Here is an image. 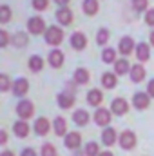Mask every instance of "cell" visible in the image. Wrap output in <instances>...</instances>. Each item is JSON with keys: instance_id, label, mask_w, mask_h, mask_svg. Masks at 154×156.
<instances>
[{"instance_id": "cell-1", "label": "cell", "mask_w": 154, "mask_h": 156, "mask_svg": "<svg viewBox=\"0 0 154 156\" xmlns=\"http://www.w3.org/2000/svg\"><path fill=\"white\" fill-rule=\"evenodd\" d=\"M64 40V31L62 27H56V26H51L45 29V42L49 45H60Z\"/></svg>"}, {"instance_id": "cell-2", "label": "cell", "mask_w": 154, "mask_h": 156, "mask_svg": "<svg viewBox=\"0 0 154 156\" xmlns=\"http://www.w3.org/2000/svg\"><path fill=\"white\" fill-rule=\"evenodd\" d=\"M33 113H35V105H33L29 100H20V102H18V105H16V115L20 116V120L31 118Z\"/></svg>"}, {"instance_id": "cell-3", "label": "cell", "mask_w": 154, "mask_h": 156, "mask_svg": "<svg viewBox=\"0 0 154 156\" xmlns=\"http://www.w3.org/2000/svg\"><path fill=\"white\" fill-rule=\"evenodd\" d=\"M27 27H29V33L40 35V33H44V29H45V22H44V18H40V16H33V18L27 20Z\"/></svg>"}, {"instance_id": "cell-4", "label": "cell", "mask_w": 154, "mask_h": 156, "mask_svg": "<svg viewBox=\"0 0 154 156\" xmlns=\"http://www.w3.org/2000/svg\"><path fill=\"white\" fill-rule=\"evenodd\" d=\"M132 104H134V107L140 109V111L147 109L149 104H151V96H149V93H136L134 98H132Z\"/></svg>"}, {"instance_id": "cell-5", "label": "cell", "mask_w": 154, "mask_h": 156, "mask_svg": "<svg viewBox=\"0 0 154 156\" xmlns=\"http://www.w3.org/2000/svg\"><path fill=\"white\" fill-rule=\"evenodd\" d=\"M120 145L123 149H132L136 145V134L132 131H123L120 134Z\"/></svg>"}, {"instance_id": "cell-6", "label": "cell", "mask_w": 154, "mask_h": 156, "mask_svg": "<svg viewBox=\"0 0 154 156\" xmlns=\"http://www.w3.org/2000/svg\"><path fill=\"white\" fill-rule=\"evenodd\" d=\"M56 100H58V105H60L62 109H69V107H73L75 102H76V100H75V94H73V93H67V91H65V93H60Z\"/></svg>"}, {"instance_id": "cell-7", "label": "cell", "mask_w": 154, "mask_h": 156, "mask_svg": "<svg viewBox=\"0 0 154 156\" xmlns=\"http://www.w3.org/2000/svg\"><path fill=\"white\" fill-rule=\"evenodd\" d=\"M94 122L102 127H105V125H109L111 123V111H107V109H96V113H94Z\"/></svg>"}, {"instance_id": "cell-8", "label": "cell", "mask_w": 154, "mask_h": 156, "mask_svg": "<svg viewBox=\"0 0 154 156\" xmlns=\"http://www.w3.org/2000/svg\"><path fill=\"white\" fill-rule=\"evenodd\" d=\"M56 20L62 24V26H69L73 22V11L67 9V7H60L56 11Z\"/></svg>"}, {"instance_id": "cell-9", "label": "cell", "mask_w": 154, "mask_h": 156, "mask_svg": "<svg viewBox=\"0 0 154 156\" xmlns=\"http://www.w3.org/2000/svg\"><path fill=\"white\" fill-rule=\"evenodd\" d=\"M13 93H15V96H24L26 93H27V89H29V83H27V80L26 78H18V80H15L13 82Z\"/></svg>"}, {"instance_id": "cell-10", "label": "cell", "mask_w": 154, "mask_h": 156, "mask_svg": "<svg viewBox=\"0 0 154 156\" xmlns=\"http://www.w3.org/2000/svg\"><path fill=\"white\" fill-rule=\"evenodd\" d=\"M85 45H87V38H85V35L83 33H73L71 35V47L73 49H76V51H82V49H85Z\"/></svg>"}, {"instance_id": "cell-11", "label": "cell", "mask_w": 154, "mask_h": 156, "mask_svg": "<svg viewBox=\"0 0 154 156\" xmlns=\"http://www.w3.org/2000/svg\"><path fill=\"white\" fill-rule=\"evenodd\" d=\"M127 109H129V104L123 100V98H114L113 100V104H111V111L118 115V116H121V115H125L127 113Z\"/></svg>"}, {"instance_id": "cell-12", "label": "cell", "mask_w": 154, "mask_h": 156, "mask_svg": "<svg viewBox=\"0 0 154 156\" xmlns=\"http://www.w3.org/2000/svg\"><path fill=\"white\" fill-rule=\"evenodd\" d=\"M49 64H51V67H54V69L62 67V66H64V53H62L60 49H53V51L49 53Z\"/></svg>"}, {"instance_id": "cell-13", "label": "cell", "mask_w": 154, "mask_h": 156, "mask_svg": "<svg viewBox=\"0 0 154 156\" xmlns=\"http://www.w3.org/2000/svg\"><path fill=\"white\" fill-rule=\"evenodd\" d=\"M64 144H65V147H67V149H78V147H80V144H82V136H80L78 133H67V134H65Z\"/></svg>"}, {"instance_id": "cell-14", "label": "cell", "mask_w": 154, "mask_h": 156, "mask_svg": "<svg viewBox=\"0 0 154 156\" xmlns=\"http://www.w3.org/2000/svg\"><path fill=\"white\" fill-rule=\"evenodd\" d=\"M118 49H120L121 55H131V53L134 51V40L131 38V37H123V38L120 40Z\"/></svg>"}, {"instance_id": "cell-15", "label": "cell", "mask_w": 154, "mask_h": 156, "mask_svg": "<svg viewBox=\"0 0 154 156\" xmlns=\"http://www.w3.org/2000/svg\"><path fill=\"white\" fill-rule=\"evenodd\" d=\"M49 129H51V125H49V120L47 118H38L35 122V131H37L38 136H45L49 133Z\"/></svg>"}, {"instance_id": "cell-16", "label": "cell", "mask_w": 154, "mask_h": 156, "mask_svg": "<svg viewBox=\"0 0 154 156\" xmlns=\"http://www.w3.org/2000/svg\"><path fill=\"white\" fill-rule=\"evenodd\" d=\"M87 102H89L91 105L98 107V105L103 102V94H102V91H98V89H91V91L87 93Z\"/></svg>"}, {"instance_id": "cell-17", "label": "cell", "mask_w": 154, "mask_h": 156, "mask_svg": "<svg viewBox=\"0 0 154 156\" xmlns=\"http://www.w3.org/2000/svg\"><path fill=\"white\" fill-rule=\"evenodd\" d=\"M13 129H15V134H16L18 138H26V136L29 134V125H27V122H26V120L15 122Z\"/></svg>"}, {"instance_id": "cell-18", "label": "cell", "mask_w": 154, "mask_h": 156, "mask_svg": "<svg viewBox=\"0 0 154 156\" xmlns=\"http://www.w3.org/2000/svg\"><path fill=\"white\" fill-rule=\"evenodd\" d=\"M53 129H54L56 136H64V134H67V123H65V120H64L62 116H56L54 118V122H53Z\"/></svg>"}, {"instance_id": "cell-19", "label": "cell", "mask_w": 154, "mask_h": 156, "mask_svg": "<svg viewBox=\"0 0 154 156\" xmlns=\"http://www.w3.org/2000/svg\"><path fill=\"white\" fill-rule=\"evenodd\" d=\"M149 56H151V49H149V45H147L145 42H143V44H138V47H136V58H138L140 62H147Z\"/></svg>"}, {"instance_id": "cell-20", "label": "cell", "mask_w": 154, "mask_h": 156, "mask_svg": "<svg viewBox=\"0 0 154 156\" xmlns=\"http://www.w3.org/2000/svg\"><path fill=\"white\" fill-rule=\"evenodd\" d=\"M82 9H83V13L89 15V16L96 15V13H98V0H83Z\"/></svg>"}, {"instance_id": "cell-21", "label": "cell", "mask_w": 154, "mask_h": 156, "mask_svg": "<svg viewBox=\"0 0 154 156\" xmlns=\"http://www.w3.org/2000/svg\"><path fill=\"white\" fill-rule=\"evenodd\" d=\"M102 142H103L105 145H109V147L116 144V131L113 127H107V129L102 133Z\"/></svg>"}, {"instance_id": "cell-22", "label": "cell", "mask_w": 154, "mask_h": 156, "mask_svg": "<svg viewBox=\"0 0 154 156\" xmlns=\"http://www.w3.org/2000/svg\"><path fill=\"white\" fill-rule=\"evenodd\" d=\"M143 78H145V69H143L140 64H136V66L131 67V80H132V82L138 83V82H142Z\"/></svg>"}, {"instance_id": "cell-23", "label": "cell", "mask_w": 154, "mask_h": 156, "mask_svg": "<svg viewBox=\"0 0 154 156\" xmlns=\"http://www.w3.org/2000/svg\"><path fill=\"white\" fill-rule=\"evenodd\" d=\"M91 80V75H89V71L87 69H83V67H78L76 71H75V83H87Z\"/></svg>"}, {"instance_id": "cell-24", "label": "cell", "mask_w": 154, "mask_h": 156, "mask_svg": "<svg viewBox=\"0 0 154 156\" xmlns=\"http://www.w3.org/2000/svg\"><path fill=\"white\" fill-rule=\"evenodd\" d=\"M73 122H75L76 125H85V123L89 122V113L83 111V109L75 111V115H73Z\"/></svg>"}, {"instance_id": "cell-25", "label": "cell", "mask_w": 154, "mask_h": 156, "mask_svg": "<svg viewBox=\"0 0 154 156\" xmlns=\"http://www.w3.org/2000/svg\"><path fill=\"white\" fill-rule=\"evenodd\" d=\"M114 71H116V75H125V73L131 71V66H129V62H127L125 58L116 60L114 62Z\"/></svg>"}, {"instance_id": "cell-26", "label": "cell", "mask_w": 154, "mask_h": 156, "mask_svg": "<svg viewBox=\"0 0 154 156\" xmlns=\"http://www.w3.org/2000/svg\"><path fill=\"white\" fill-rule=\"evenodd\" d=\"M102 85L105 89H113L116 85V75L114 73H103L102 75Z\"/></svg>"}, {"instance_id": "cell-27", "label": "cell", "mask_w": 154, "mask_h": 156, "mask_svg": "<svg viewBox=\"0 0 154 156\" xmlns=\"http://www.w3.org/2000/svg\"><path fill=\"white\" fill-rule=\"evenodd\" d=\"M27 66H29V69L33 71V73H38V71H42V67H44V60L40 58V56H31L29 58V62H27Z\"/></svg>"}, {"instance_id": "cell-28", "label": "cell", "mask_w": 154, "mask_h": 156, "mask_svg": "<svg viewBox=\"0 0 154 156\" xmlns=\"http://www.w3.org/2000/svg\"><path fill=\"white\" fill-rule=\"evenodd\" d=\"M102 60H103L105 64H114L116 62V51L114 49H105V51L102 53Z\"/></svg>"}, {"instance_id": "cell-29", "label": "cell", "mask_w": 154, "mask_h": 156, "mask_svg": "<svg viewBox=\"0 0 154 156\" xmlns=\"http://www.w3.org/2000/svg\"><path fill=\"white\" fill-rule=\"evenodd\" d=\"M85 156H100V149L96 142H89L85 145Z\"/></svg>"}, {"instance_id": "cell-30", "label": "cell", "mask_w": 154, "mask_h": 156, "mask_svg": "<svg viewBox=\"0 0 154 156\" xmlns=\"http://www.w3.org/2000/svg\"><path fill=\"white\" fill-rule=\"evenodd\" d=\"M96 42H98L100 45H105V44L109 42V31H107L105 27H102V29L96 33Z\"/></svg>"}, {"instance_id": "cell-31", "label": "cell", "mask_w": 154, "mask_h": 156, "mask_svg": "<svg viewBox=\"0 0 154 156\" xmlns=\"http://www.w3.org/2000/svg\"><path fill=\"white\" fill-rule=\"evenodd\" d=\"M11 18V9H9V5H0V24H5L7 20Z\"/></svg>"}, {"instance_id": "cell-32", "label": "cell", "mask_w": 154, "mask_h": 156, "mask_svg": "<svg viewBox=\"0 0 154 156\" xmlns=\"http://www.w3.org/2000/svg\"><path fill=\"white\" fill-rule=\"evenodd\" d=\"M26 42H27V35H26V33H15V35H13V44H15V45L24 47Z\"/></svg>"}, {"instance_id": "cell-33", "label": "cell", "mask_w": 154, "mask_h": 156, "mask_svg": "<svg viewBox=\"0 0 154 156\" xmlns=\"http://www.w3.org/2000/svg\"><path fill=\"white\" fill-rule=\"evenodd\" d=\"M42 156H56V149L53 144H44L42 147Z\"/></svg>"}, {"instance_id": "cell-34", "label": "cell", "mask_w": 154, "mask_h": 156, "mask_svg": "<svg viewBox=\"0 0 154 156\" xmlns=\"http://www.w3.org/2000/svg\"><path fill=\"white\" fill-rule=\"evenodd\" d=\"M149 5V0H132V7L136 11H145Z\"/></svg>"}, {"instance_id": "cell-35", "label": "cell", "mask_w": 154, "mask_h": 156, "mask_svg": "<svg viewBox=\"0 0 154 156\" xmlns=\"http://www.w3.org/2000/svg\"><path fill=\"white\" fill-rule=\"evenodd\" d=\"M47 5H49V0H33V7H35L37 11L47 9Z\"/></svg>"}, {"instance_id": "cell-36", "label": "cell", "mask_w": 154, "mask_h": 156, "mask_svg": "<svg viewBox=\"0 0 154 156\" xmlns=\"http://www.w3.org/2000/svg\"><path fill=\"white\" fill-rule=\"evenodd\" d=\"M9 85H13V83H9L7 75H0V91H7Z\"/></svg>"}, {"instance_id": "cell-37", "label": "cell", "mask_w": 154, "mask_h": 156, "mask_svg": "<svg viewBox=\"0 0 154 156\" xmlns=\"http://www.w3.org/2000/svg\"><path fill=\"white\" fill-rule=\"evenodd\" d=\"M145 22H147L149 26H154V9H149V11L145 13Z\"/></svg>"}, {"instance_id": "cell-38", "label": "cell", "mask_w": 154, "mask_h": 156, "mask_svg": "<svg viewBox=\"0 0 154 156\" xmlns=\"http://www.w3.org/2000/svg\"><path fill=\"white\" fill-rule=\"evenodd\" d=\"M7 44H9V37H7L5 29H2V31H0V45L4 47V45H7Z\"/></svg>"}, {"instance_id": "cell-39", "label": "cell", "mask_w": 154, "mask_h": 156, "mask_svg": "<svg viewBox=\"0 0 154 156\" xmlns=\"http://www.w3.org/2000/svg\"><path fill=\"white\" fill-rule=\"evenodd\" d=\"M147 93H149L151 98H154V78L149 82V85H147Z\"/></svg>"}, {"instance_id": "cell-40", "label": "cell", "mask_w": 154, "mask_h": 156, "mask_svg": "<svg viewBox=\"0 0 154 156\" xmlns=\"http://www.w3.org/2000/svg\"><path fill=\"white\" fill-rule=\"evenodd\" d=\"M22 156H37V153H35L33 149H24V151H22Z\"/></svg>"}, {"instance_id": "cell-41", "label": "cell", "mask_w": 154, "mask_h": 156, "mask_svg": "<svg viewBox=\"0 0 154 156\" xmlns=\"http://www.w3.org/2000/svg\"><path fill=\"white\" fill-rule=\"evenodd\" d=\"M5 140H7V134H5V131H2L0 133V144H5Z\"/></svg>"}, {"instance_id": "cell-42", "label": "cell", "mask_w": 154, "mask_h": 156, "mask_svg": "<svg viewBox=\"0 0 154 156\" xmlns=\"http://www.w3.org/2000/svg\"><path fill=\"white\" fill-rule=\"evenodd\" d=\"M54 2H56L58 5H62V7H65V5L69 4V0H54Z\"/></svg>"}, {"instance_id": "cell-43", "label": "cell", "mask_w": 154, "mask_h": 156, "mask_svg": "<svg viewBox=\"0 0 154 156\" xmlns=\"http://www.w3.org/2000/svg\"><path fill=\"white\" fill-rule=\"evenodd\" d=\"M0 156H15V153H11V151H4Z\"/></svg>"}, {"instance_id": "cell-44", "label": "cell", "mask_w": 154, "mask_h": 156, "mask_svg": "<svg viewBox=\"0 0 154 156\" xmlns=\"http://www.w3.org/2000/svg\"><path fill=\"white\" fill-rule=\"evenodd\" d=\"M100 156H114L113 153H109V151H103V153H100Z\"/></svg>"}, {"instance_id": "cell-45", "label": "cell", "mask_w": 154, "mask_h": 156, "mask_svg": "<svg viewBox=\"0 0 154 156\" xmlns=\"http://www.w3.org/2000/svg\"><path fill=\"white\" fill-rule=\"evenodd\" d=\"M151 44H152V45H154V31H152V33H151Z\"/></svg>"}]
</instances>
